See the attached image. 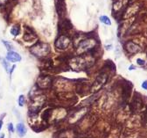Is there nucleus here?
Masks as SVG:
<instances>
[{"label": "nucleus", "instance_id": "20e7f679", "mask_svg": "<svg viewBox=\"0 0 147 138\" xmlns=\"http://www.w3.org/2000/svg\"><path fill=\"white\" fill-rule=\"evenodd\" d=\"M107 79H108V76L106 74L102 73V74L99 75L96 77V81L94 82L93 85H92V87H91V92H98L105 85Z\"/></svg>", "mask_w": 147, "mask_h": 138}, {"label": "nucleus", "instance_id": "aec40b11", "mask_svg": "<svg viewBox=\"0 0 147 138\" xmlns=\"http://www.w3.org/2000/svg\"><path fill=\"white\" fill-rule=\"evenodd\" d=\"M135 67L133 66V65H131V66H130V67H129V70H132L133 69H134Z\"/></svg>", "mask_w": 147, "mask_h": 138}, {"label": "nucleus", "instance_id": "a211bd4d", "mask_svg": "<svg viewBox=\"0 0 147 138\" xmlns=\"http://www.w3.org/2000/svg\"><path fill=\"white\" fill-rule=\"evenodd\" d=\"M142 87L144 89V90H147V80L144 81L143 84H142Z\"/></svg>", "mask_w": 147, "mask_h": 138}, {"label": "nucleus", "instance_id": "39448f33", "mask_svg": "<svg viewBox=\"0 0 147 138\" xmlns=\"http://www.w3.org/2000/svg\"><path fill=\"white\" fill-rule=\"evenodd\" d=\"M70 42H71L70 39L68 37L65 35H61L57 39L56 42H55V47L60 50H65L66 49H67Z\"/></svg>", "mask_w": 147, "mask_h": 138}, {"label": "nucleus", "instance_id": "ddd939ff", "mask_svg": "<svg viewBox=\"0 0 147 138\" xmlns=\"http://www.w3.org/2000/svg\"><path fill=\"white\" fill-rule=\"evenodd\" d=\"M2 42L5 45V47H6V49H8V51H11V50H12L13 47H12V45H11V43H9V42H6V41H2Z\"/></svg>", "mask_w": 147, "mask_h": 138}, {"label": "nucleus", "instance_id": "f8f14e48", "mask_svg": "<svg viewBox=\"0 0 147 138\" xmlns=\"http://www.w3.org/2000/svg\"><path fill=\"white\" fill-rule=\"evenodd\" d=\"M18 103L20 105V107H23L25 105V96L24 95H20L18 100Z\"/></svg>", "mask_w": 147, "mask_h": 138}, {"label": "nucleus", "instance_id": "f03ea898", "mask_svg": "<svg viewBox=\"0 0 147 138\" xmlns=\"http://www.w3.org/2000/svg\"><path fill=\"white\" fill-rule=\"evenodd\" d=\"M30 51L37 57H43L48 55V53L50 52V46L47 43L37 42L36 44L31 47Z\"/></svg>", "mask_w": 147, "mask_h": 138}, {"label": "nucleus", "instance_id": "412c9836", "mask_svg": "<svg viewBox=\"0 0 147 138\" xmlns=\"http://www.w3.org/2000/svg\"><path fill=\"white\" fill-rule=\"evenodd\" d=\"M0 138H5V135L1 134V135H0Z\"/></svg>", "mask_w": 147, "mask_h": 138}, {"label": "nucleus", "instance_id": "f3484780", "mask_svg": "<svg viewBox=\"0 0 147 138\" xmlns=\"http://www.w3.org/2000/svg\"><path fill=\"white\" fill-rule=\"evenodd\" d=\"M8 130L10 131V132H13L14 131V129H13V125H12V123H9L8 124Z\"/></svg>", "mask_w": 147, "mask_h": 138}, {"label": "nucleus", "instance_id": "1a4fd4ad", "mask_svg": "<svg viewBox=\"0 0 147 138\" xmlns=\"http://www.w3.org/2000/svg\"><path fill=\"white\" fill-rule=\"evenodd\" d=\"M17 132H18V135L20 137H23L26 135V128L25 127V125L23 123H18L17 124Z\"/></svg>", "mask_w": 147, "mask_h": 138}, {"label": "nucleus", "instance_id": "2eb2a0df", "mask_svg": "<svg viewBox=\"0 0 147 138\" xmlns=\"http://www.w3.org/2000/svg\"><path fill=\"white\" fill-rule=\"evenodd\" d=\"M137 64H138V65L142 66V65H144L145 62H144V60H142V59H140V58H138V59H137Z\"/></svg>", "mask_w": 147, "mask_h": 138}, {"label": "nucleus", "instance_id": "f257e3e1", "mask_svg": "<svg viewBox=\"0 0 147 138\" xmlns=\"http://www.w3.org/2000/svg\"><path fill=\"white\" fill-rule=\"evenodd\" d=\"M95 63V59L91 55H81L79 56L74 57L69 61V66L75 70H81L89 68Z\"/></svg>", "mask_w": 147, "mask_h": 138}, {"label": "nucleus", "instance_id": "423d86ee", "mask_svg": "<svg viewBox=\"0 0 147 138\" xmlns=\"http://www.w3.org/2000/svg\"><path fill=\"white\" fill-rule=\"evenodd\" d=\"M52 83V78L49 77H40L37 81V85L41 89L47 88Z\"/></svg>", "mask_w": 147, "mask_h": 138}, {"label": "nucleus", "instance_id": "6e6552de", "mask_svg": "<svg viewBox=\"0 0 147 138\" xmlns=\"http://www.w3.org/2000/svg\"><path fill=\"white\" fill-rule=\"evenodd\" d=\"M6 59L9 62L17 63V62H20L21 61V56H20V55L18 54V53L14 52V51L11 50V51H8L7 52Z\"/></svg>", "mask_w": 147, "mask_h": 138}, {"label": "nucleus", "instance_id": "9b49d317", "mask_svg": "<svg viewBox=\"0 0 147 138\" xmlns=\"http://www.w3.org/2000/svg\"><path fill=\"white\" fill-rule=\"evenodd\" d=\"M20 26L18 25H15V26H13L12 27H11V33L13 35V36H17L18 33H20Z\"/></svg>", "mask_w": 147, "mask_h": 138}, {"label": "nucleus", "instance_id": "6ab92c4d", "mask_svg": "<svg viewBox=\"0 0 147 138\" xmlns=\"http://www.w3.org/2000/svg\"><path fill=\"white\" fill-rule=\"evenodd\" d=\"M2 126H3V122H2V120H0V129L2 128Z\"/></svg>", "mask_w": 147, "mask_h": 138}, {"label": "nucleus", "instance_id": "dca6fc26", "mask_svg": "<svg viewBox=\"0 0 147 138\" xmlns=\"http://www.w3.org/2000/svg\"><path fill=\"white\" fill-rule=\"evenodd\" d=\"M9 0H0V6H4L8 3Z\"/></svg>", "mask_w": 147, "mask_h": 138}, {"label": "nucleus", "instance_id": "7ed1b4c3", "mask_svg": "<svg viewBox=\"0 0 147 138\" xmlns=\"http://www.w3.org/2000/svg\"><path fill=\"white\" fill-rule=\"evenodd\" d=\"M97 44V42L93 38H88L86 39V40L82 41V42H80L78 48H77V54L78 55H83L88 51H90L91 49H93V48H95Z\"/></svg>", "mask_w": 147, "mask_h": 138}, {"label": "nucleus", "instance_id": "4468645a", "mask_svg": "<svg viewBox=\"0 0 147 138\" xmlns=\"http://www.w3.org/2000/svg\"><path fill=\"white\" fill-rule=\"evenodd\" d=\"M2 64H3V66L5 68V70L7 71V72H9L10 73V69H9V65H8V63L5 60V59H4V60H2Z\"/></svg>", "mask_w": 147, "mask_h": 138}, {"label": "nucleus", "instance_id": "0eeeda50", "mask_svg": "<svg viewBox=\"0 0 147 138\" xmlns=\"http://www.w3.org/2000/svg\"><path fill=\"white\" fill-rule=\"evenodd\" d=\"M125 49L130 54H136V53L140 52V50H141L140 47L138 45H137L136 43H134L133 42H126Z\"/></svg>", "mask_w": 147, "mask_h": 138}, {"label": "nucleus", "instance_id": "9d476101", "mask_svg": "<svg viewBox=\"0 0 147 138\" xmlns=\"http://www.w3.org/2000/svg\"><path fill=\"white\" fill-rule=\"evenodd\" d=\"M100 21L102 23L107 25V26H110V25H111V21H110L109 18L107 17V16H101L100 17Z\"/></svg>", "mask_w": 147, "mask_h": 138}]
</instances>
